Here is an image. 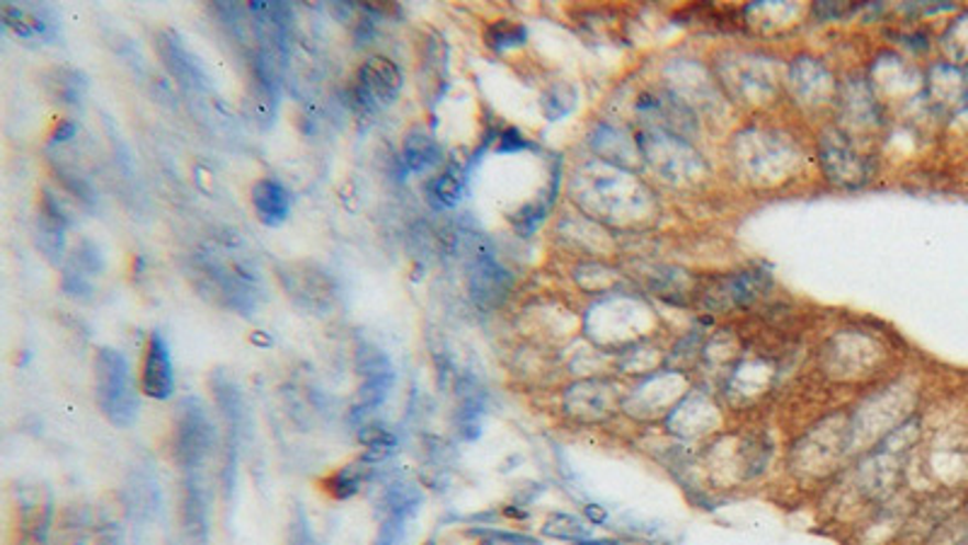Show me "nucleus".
Here are the masks:
<instances>
[{
  "label": "nucleus",
  "mask_w": 968,
  "mask_h": 545,
  "mask_svg": "<svg viewBox=\"0 0 968 545\" xmlns=\"http://www.w3.org/2000/svg\"><path fill=\"white\" fill-rule=\"evenodd\" d=\"M94 400L110 424L126 430L136 422L138 390L122 352L102 347L94 357Z\"/></svg>",
  "instance_id": "nucleus-2"
},
{
  "label": "nucleus",
  "mask_w": 968,
  "mask_h": 545,
  "mask_svg": "<svg viewBox=\"0 0 968 545\" xmlns=\"http://www.w3.org/2000/svg\"><path fill=\"white\" fill-rule=\"evenodd\" d=\"M253 209L269 229H277L291 216V192L274 177H262L253 187Z\"/></svg>",
  "instance_id": "nucleus-17"
},
{
  "label": "nucleus",
  "mask_w": 968,
  "mask_h": 545,
  "mask_svg": "<svg viewBox=\"0 0 968 545\" xmlns=\"http://www.w3.org/2000/svg\"><path fill=\"white\" fill-rule=\"evenodd\" d=\"M54 177L56 182L62 185V189L66 194H70L74 199H78L80 204L92 207L94 204V189L90 185V180L82 173H78L76 168H68V165L54 160Z\"/></svg>",
  "instance_id": "nucleus-23"
},
{
  "label": "nucleus",
  "mask_w": 968,
  "mask_h": 545,
  "mask_svg": "<svg viewBox=\"0 0 968 545\" xmlns=\"http://www.w3.org/2000/svg\"><path fill=\"white\" fill-rule=\"evenodd\" d=\"M408 514H388L382 516V524L378 529V536L374 541V545H402L404 538H408V524H410Z\"/></svg>",
  "instance_id": "nucleus-26"
},
{
  "label": "nucleus",
  "mask_w": 968,
  "mask_h": 545,
  "mask_svg": "<svg viewBox=\"0 0 968 545\" xmlns=\"http://www.w3.org/2000/svg\"><path fill=\"white\" fill-rule=\"evenodd\" d=\"M356 371L361 376L358 386V405L364 410H374L386 402L390 396L392 383H396V371H392L390 359L374 345H361L356 352Z\"/></svg>",
  "instance_id": "nucleus-12"
},
{
  "label": "nucleus",
  "mask_w": 968,
  "mask_h": 545,
  "mask_svg": "<svg viewBox=\"0 0 968 545\" xmlns=\"http://www.w3.org/2000/svg\"><path fill=\"white\" fill-rule=\"evenodd\" d=\"M92 545H126L124 526L119 524L116 519H102L98 524V531H94Z\"/></svg>",
  "instance_id": "nucleus-28"
},
{
  "label": "nucleus",
  "mask_w": 968,
  "mask_h": 545,
  "mask_svg": "<svg viewBox=\"0 0 968 545\" xmlns=\"http://www.w3.org/2000/svg\"><path fill=\"white\" fill-rule=\"evenodd\" d=\"M211 390H213V398H216V405H219L221 414H223L225 422H229V426H231V432L235 436L237 434H245L247 432V424H249V412H247L243 393L233 383V378H229L223 371H219L216 376L211 378Z\"/></svg>",
  "instance_id": "nucleus-19"
},
{
  "label": "nucleus",
  "mask_w": 968,
  "mask_h": 545,
  "mask_svg": "<svg viewBox=\"0 0 968 545\" xmlns=\"http://www.w3.org/2000/svg\"><path fill=\"white\" fill-rule=\"evenodd\" d=\"M92 526L90 507L86 504H68L58 521L54 524V545H88Z\"/></svg>",
  "instance_id": "nucleus-21"
},
{
  "label": "nucleus",
  "mask_w": 968,
  "mask_h": 545,
  "mask_svg": "<svg viewBox=\"0 0 968 545\" xmlns=\"http://www.w3.org/2000/svg\"><path fill=\"white\" fill-rule=\"evenodd\" d=\"M277 277L286 296L305 313L327 315L340 299L337 281L325 267L310 259H291L277 269Z\"/></svg>",
  "instance_id": "nucleus-4"
},
{
  "label": "nucleus",
  "mask_w": 968,
  "mask_h": 545,
  "mask_svg": "<svg viewBox=\"0 0 968 545\" xmlns=\"http://www.w3.org/2000/svg\"><path fill=\"white\" fill-rule=\"evenodd\" d=\"M370 466H374V460H368V458L352 460V464L337 468L332 472V476L322 480L320 488H322V492L330 494L332 500H340V502L352 500V497L361 492L364 482L370 478V470H374Z\"/></svg>",
  "instance_id": "nucleus-20"
},
{
  "label": "nucleus",
  "mask_w": 968,
  "mask_h": 545,
  "mask_svg": "<svg viewBox=\"0 0 968 545\" xmlns=\"http://www.w3.org/2000/svg\"><path fill=\"white\" fill-rule=\"evenodd\" d=\"M485 42L494 52L513 49V46H521L525 42V27L511 20H497L485 30Z\"/></svg>",
  "instance_id": "nucleus-25"
},
{
  "label": "nucleus",
  "mask_w": 968,
  "mask_h": 545,
  "mask_svg": "<svg viewBox=\"0 0 968 545\" xmlns=\"http://www.w3.org/2000/svg\"><path fill=\"white\" fill-rule=\"evenodd\" d=\"M402 86H404V76L392 58L368 56L354 74L352 100L361 112L376 114L396 104L402 92Z\"/></svg>",
  "instance_id": "nucleus-5"
},
{
  "label": "nucleus",
  "mask_w": 968,
  "mask_h": 545,
  "mask_svg": "<svg viewBox=\"0 0 968 545\" xmlns=\"http://www.w3.org/2000/svg\"><path fill=\"white\" fill-rule=\"evenodd\" d=\"M62 289H64V293L68 296V299H74V301H90V299H92V293H94V279H90V277H86V275H80V271L70 269V267H64V275H62Z\"/></svg>",
  "instance_id": "nucleus-27"
},
{
  "label": "nucleus",
  "mask_w": 968,
  "mask_h": 545,
  "mask_svg": "<svg viewBox=\"0 0 968 545\" xmlns=\"http://www.w3.org/2000/svg\"><path fill=\"white\" fill-rule=\"evenodd\" d=\"M216 424L211 412L197 398L179 402L173 424V456L185 472L204 470L209 458L216 454Z\"/></svg>",
  "instance_id": "nucleus-3"
},
{
  "label": "nucleus",
  "mask_w": 968,
  "mask_h": 545,
  "mask_svg": "<svg viewBox=\"0 0 968 545\" xmlns=\"http://www.w3.org/2000/svg\"><path fill=\"white\" fill-rule=\"evenodd\" d=\"M3 27L25 44H54L58 40V18L46 5H10L0 8Z\"/></svg>",
  "instance_id": "nucleus-13"
},
{
  "label": "nucleus",
  "mask_w": 968,
  "mask_h": 545,
  "mask_svg": "<svg viewBox=\"0 0 968 545\" xmlns=\"http://www.w3.org/2000/svg\"><path fill=\"white\" fill-rule=\"evenodd\" d=\"M76 134H78V124L74 120H68V116H62V120H56L52 129V144H64V141H70Z\"/></svg>",
  "instance_id": "nucleus-30"
},
{
  "label": "nucleus",
  "mask_w": 968,
  "mask_h": 545,
  "mask_svg": "<svg viewBox=\"0 0 968 545\" xmlns=\"http://www.w3.org/2000/svg\"><path fill=\"white\" fill-rule=\"evenodd\" d=\"M768 289L770 277L763 269H744L704 281L696 296L704 311L732 313L760 301Z\"/></svg>",
  "instance_id": "nucleus-6"
},
{
  "label": "nucleus",
  "mask_w": 968,
  "mask_h": 545,
  "mask_svg": "<svg viewBox=\"0 0 968 545\" xmlns=\"http://www.w3.org/2000/svg\"><path fill=\"white\" fill-rule=\"evenodd\" d=\"M141 393L153 400H167L175 393V366L170 347L160 333H151L141 364Z\"/></svg>",
  "instance_id": "nucleus-15"
},
{
  "label": "nucleus",
  "mask_w": 968,
  "mask_h": 545,
  "mask_svg": "<svg viewBox=\"0 0 968 545\" xmlns=\"http://www.w3.org/2000/svg\"><path fill=\"white\" fill-rule=\"evenodd\" d=\"M64 267H70V269L80 271V275L94 279V277H100L102 271H104V257H102L98 245L90 243V241H80L74 247V253L66 257Z\"/></svg>",
  "instance_id": "nucleus-24"
},
{
  "label": "nucleus",
  "mask_w": 968,
  "mask_h": 545,
  "mask_svg": "<svg viewBox=\"0 0 968 545\" xmlns=\"http://www.w3.org/2000/svg\"><path fill=\"white\" fill-rule=\"evenodd\" d=\"M521 148H528V141H525L516 129H507V132L499 134V148H497L499 153H513Z\"/></svg>",
  "instance_id": "nucleus-29"
},
{
  "label": "nucleus",
  "mask_w": 968,
  "mask_h": 545,
  "mask_svg": "<svg viewBox=\"0 0 968 545\" xmlns=\"http://www.w3.org/2000/svg\"><path fill=\"white\" fill-rule=\"evenodd\" d=\"M400 160L408 173H429L444 163V148L424 124H414L402 138Z\"/></svg>",
  "instance_id": "nucleus-16"
},
{
  "label": "nucleus",
  "mask_w": 968,
  "mask_h": 545,
  "mask_svg": "<svg viewBox=\"0 0 968 545\" xmlns=\"http://www.w3.org/2000/svg\"><path fill=\"white\" fill-rule=\"evenodd\" d=\"M416 86L424 102H436L448 86V44L436 30H424L416 42Z\"/></svg>",
  "instance_id": "nucleus-11"
},
{
  "label": "nucleus",
  "mask_w": 968,
  "mask_h": 545,
  "mask_svg": "<svg viewBox=\"0 0 968 545\" xmlns=\"http://www.w3.org/2000/svg\"><path fill=\"white\" fill-rule=\"evenodd\" d=\"M187 277L207 301L223 311L241 315L257 311L262 299L257 269L231 247H204L191 255Z\"/></svg>",
  "instance_id": "nucleus-1"
},
{
  "label": "nucleus",
  "mask_w": 968,
  "mask_h": 545,
  "mask_svg": "<svg viewBox=\"0 0 968 545\" xmlns=\"http://www.w3.org/2000/svg\"><path fill=\"white\" fill-rule=\"evenodd\" d=\"M18 531L22 545H49L54 533V497L44 485L18 490Z\"/></svg>",
  "instance_id": "nucleus-10"
},
{
  "label": "nucleus",
  "mask_w": 968,
  "mask_h": 545,
  "mask_svg": "<svg viewBox=\"0 0 968 545\" xmlns=\"http://www.w3.org/2000/svg\"><path fill=\"white\" fill-rule=\"evenodd\" d=\"M429 207L436 211H448L463 199V175L458 168H446L429 177L424 185Z\"/></svg>",
  "instance_id": "nucleus-22"
},
{
  "label": "nucleus",
  "mask_w": 968,
  "mask_h": 545,
  "mask_svg": "<svg viewBox=\"0 0 968 545\" xmlns=\"http://www.w3.org/2000/svg\"><path fill=\"white\" fill-rule=\"evenodd\" d=\"M155 49H158V56L163 66L167 68L179 86L187 90H201L207 86V74L201 68L199 58L189 52V46L182 42L177 32L173 30H160L155 34Z\"/></svg>",
  "instance_id": "nucleus-14"
},
{
  "label": "nucleus",
  "mask_w": 968,
  "mask_h": 545,
  "mask_svg": "<svg viewBox=\"0 0 968 545\" xmlns=\"http://www.w3.org/2000/svg\"><path fill=\"white\" fill-rule=\"evenodd\" d=\"M70 226V213L54 189L44 187L37 199V219H34V243L46 263L58 267L66 263V231Z\"/></svg>",
  "instance_id": "nucleus-8"
},
{
  "label": "nucleus",
  "mask_w": 968,
  "mask_h": 545,
  "mask_svg": "<svg viewBox=\"0 0 968 545\" xmlns=\"http://www.w3.org/2000/svg\"><path fill=\"white\" fill-rule=\"evenodd\" d=\"M513 279L509 271L499 265L494 253L485 243H477L470 251L468 259V289L472 301L482 311H494L507 301L511 293Z\"/></svg>",
  "instance_id": "nucleus-7"
},
{
  "label": "nucleus",
  "mask_w": 968,
  "mask_h": 545,
  "mask_svg": "<svg viewBox=\"0 0 968 545\" xmlns=\"http://www.w3.org/2000/svg\"><path fill=\"white\" fill-rule=\"evenodd\" d=\"M42 82H44L46 94H49L52 102H56V104L78 107L82 100H86L88 80L76 68H70V66H52L42 76Z\"/></svg>",
  "instance_id": "nucleus-18"
},
{
  "label": "nucleus",
  "mask_w": 968,
  "mask_h": 545,
  "mask_svg": "<svg viewBox=\"0 0 968 545\" xmlns=\"http://www.w3.org/2000/svg\"><path fill=\"white\" fill-rule=\"evenodd\" d=\"M211 490L204 470L185 472L179 502V545H209Z\"/></svg>",
  "instance_id": "nucleus-9"
}]
</instances>
